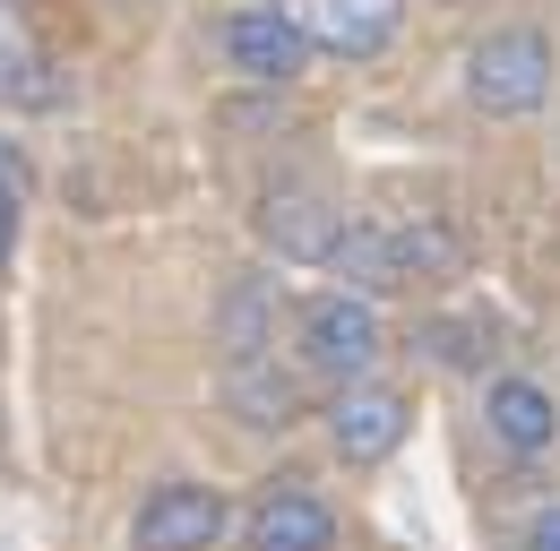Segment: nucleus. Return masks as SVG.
<instances>
[{
  "label": "nucleus",
  "mask_w": 560,
  "mask_h": 551,
  "mask_svg": "<svg viewBox=\"0 0 560 551\" xmlns=\"http://www.w3.org/2000/svg\"><path fill=\"white\" fill-rule=\"evenodd\" d=\"M268 344H277V293L268 284H242L224 302V362H259Z\"/></svg>",
  "instance_id": "obj_11"
},
{
  "label": "nucleus",
  "mask_w": 560,
  "mask_h": 551,
  "mask_svg": "<svg viewBox=\"0 0 560 551\" xmlns=\"http://www.w3.org/2000/svg\"><path fill=\"white\" fill-rule=\"evenodd\" d=\"M224 52H233V69L284 86V78H302V61H311V35L284 9H242V17H224Z\"/></svg>",
  "instance_id": "obj_5"
},
{
  "label": "nucleus",
  "mask_w": 560,
  "mask_h": 551,
  "mask_svg": "<svg viewBox=\"0 0 560 551\" xmlns=\"http://www.w3.org/2000/svg\"><path fill=\"white\" fill-rule=\"evenodd\" d=\"M311 44H328V52H380L388 35H397V0H302V17H293Z\"/></svg>",
  "instance_id": "obj_6"
},
{
  "label": "nucleus",
  "mask_w": 560,
  "mask_h": 551,
  "mask_svg": "<svg viewBox=\"0 0 560 551\" xmlns=\"http://www.w3.org/2000/svg\"><path fill=\"white\" fill-rule=\"evenodd\" d=\"M259 224H268V242L284 259H328V242L346 233V207H328L319 190H277Z\"/></svg>",
  "instance_id": "obj_9"
},
{
  "label": "nucleus",
  "mask_w": 560,
  "mask_h": 551,
  "mask_svg": "<svg viewBox=\"0 0 560 551\" xmlns=\"http://www.w3.org/2000/svg\"><path fill=\"white\" fill-rule=\"evenodd\" d=\"M293 344H302V371L346 388V379H362L380 362V310L362 293H311L302 319H293Z\"/></svg>",
  "instance_id": "obj_2"
},
{
  "label": "nucleus",
  "mask_w": 560,
  "mask_h": 551,
  "mask_svg": "<svg viewBox=\"0 0 560 551\" xmlns=\"http://www.w3.org/2000/svg\"><path fill=\"white\" fill-rule=\"evenodd\" d=\"M0 181H9V190H26V164H18V146H9V138H0Z\"/></svg>",
  "instance_id": "obj_16"
},
{
  "label": "nucleus",
  "mask_w": 560,
  "mask_h": 551,
  "mask_svg": "<svg viewBox=\"0 0 560 551\" xmlns=\"http://www.w3.org/2000/svg\"><path fill=\"white\" fill-rule=\"evenodd\" d=\"M406 422H415V413H406L397 388L346 379V388H337V406H328V439H337V457H346V466H380V457H397Z\"/></svg>",
  "instance_id": "obj_4"
},
{
  "label": "nucleus",
  "mask_w": 560,
  "mask_h": 551,
  "mask_svg": "<svg viewBox=\"0 0 560 551\" xmlns=\"http://www.w3.org/2000/svg\"><path fill=\"white\" fill-rule=\"evenodd\" d=\"M466 95H475L483 113H500V121L535 113V104L552 95V35H535V26L483 35V44L466 52Z\"/></svg>",
  "instance_id": "obj_1"
},
{
  "label": "nucleus",
  "mask_w": 560,
  "mask_h": 551,
  "mask_svg": "<svg viewBox=\"0 0 560 551\" xmlns=\"http://www.w3.org/2000/svg\"><path fill=\"white\" fill-rule=\"evenodd\" d=\"M233 397L250 406V422H293V388H284L268 362H233Z\"/></svg>",
  "instance_id": "obj_12"
},
{
  "label": "nucleus",
  "mask_w": 560,
  "mask_h": 551,
  "mask_svg": "<svg viewBox=\"0 0 560 551\" xmlns=\"http://www.w3.org/2000/svg\"><path fill=\"white\" fill-rule=\"evenodd\" d=\"M215 535H224V491L208 482H155L130 526L139 551H215Z\"/></svg>",
  "instance_id": "obj_3"
},
{
  "label": "nucleus",
  "mask_w": 560,
  "mask_h": 551,
  "mask_svg": "<svg viewBox=\"0 0 560 551\" xmlns=\"http://www.w3.org/2000/svg\"><path fill=\"white\" fill-rule=\"evenodd\" d=\"M35 61V26H26V9H18V0H0V78H9V69H26Z\"/></svg>",
  "instance_id": "obj_13"
},
{
  "label": "nucleus",
  "mask_w": 560,
  "mask_h": 551,
  "mask_svg": "<svg viewBox=\"0 0 560 551\" xmlns=\"http://www.w3.org/2000/svg\"><path fill=\"white\" fill-rule=\"evenodd\" d=\"M319 268L346 276L337 293H362V302H371V293H388V284H397V224H346V233L328 242V259H319Z\"/></svg>",
  "instance_id": "obj_10"
},
{
  "label": "nucleus",
  "mask_w": 560,
  "mask_h": 551,
  "mask_svg": "<svg viewBox=\"0 0 560 551\" xmlns=\"http://www.w3.org/2000/svg\"><path fill=\"white\" fill-rule=\"evenodd\" d=\"M250 551H337V517L311 491H268L250 517Z\"/></svg>",
  "instance_id": "obj_7"
},
{
  "label": "nucleus",
  "mask_w": 560,
  "mask_h": 551,
  "mask_svg": "<svg viewBox=\"0 0 560 551\" xmlns=\"http://www.w3.org/2000/svg\"><path fill=\"white\" fill-rule=\"evenodd\" d=\"M9 250H18V190L0 181V259H9Z\"/></svg>",
  "instance_id": "obj_15"
},
{
  "label": "nucleus",
  "mask_w": 560,
  "mask_h": 551,
  "mask_svg": "<svg viewBox=\"0 0 560 551\" xmlns=\"http://www.w3.org/2000/svg\"><path fill=\"white\" fill-rule=\"evenodd\" d=\"M526 551H560V508H544V517L526 526Z\"/></svg>",
  "instance_id": "obj_14"
},
{
  "label": "nucleus",
  "mask_w": 560,
  "mask_h": 551,
  "mask_svg": "<svg viewBox=\"0 0 560 551\" xmlns=\"http://www.w3.org/2000/svg\"><path fill=\"white\" fill-rule=\"evenodd\" d=\"M483 422H491V439L517 448V457H535V448H552V439H560V413H552V397H544L535 379H491Z\"/></svg>",
  "instance_id": "obj_8"
}]
</instances>
